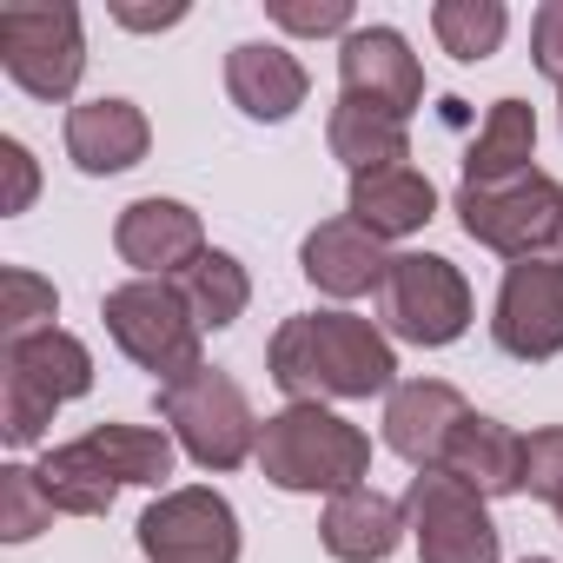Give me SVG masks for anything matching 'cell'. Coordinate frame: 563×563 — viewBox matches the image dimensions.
I'll use <instances>...</instances> for the list:
<instances>
[{"mask_svg": "<svg viewBox=\"0 0 563 563\" xmlns=\"http://www.w3.org/2000/svg\"><path fill=\"white\" fill-rule=\"evenodd\" d=\"M265 372L292 405H325V398H372L398 385V352L391 339L358 319V312H299L272 332Z\"/></svg>", "mask_w": 563, "mask_h": 563, "instance_id": "cell-1", "label": "cell"}, {"mask_svg": "<svg viewBox=\"0 0 563 563\" xmlns=\"http://www.w3.org/2000/svg\"><path fill=\"white\" fill-rule=\"evenodd\" d=\"M258 471L278 484V490H299V497H339V490H358L365 471H372V438L325 411V405H286L278 418L258 424Z\"/></svg>", "mask_w": 563, "mask_h": 563, "instance_id": "cell-2", "label": "cell"}, {"mask_svg": "<svg viewBox=\"0 0 563 563\" xmlns=\"http://www.w3.org/2000/svg\"><path fill=\"white\" fill-rule=\"evenodd\" d=\"M93 391V352L47 325L34 339H14V345H0V431H8V444H41L54 411L87 398Z\"/></svg>", "mask_w": 563, "mask_h": 563, "instance_id": "cell-3", "label": "cell"}, {"mask_svg": "<svg viewBox=\"0 0 563 563\" xmlns=\"http://www.w3.org/2000/svg\"><path fill=\"white\" fill-rule=\"evenodd\" d=\"M100 319H107L113 345L140 372H153L159 385H179L186 372H199V339L206 332H199V319L179 299L173 278H133V286H113Z\"/></svg>", "mask_w": 563, "mask_h": 563, "instance_id": "cell-4", "label": "cell"}, {"mask_svg": "<svg viewBox=\"0 0 563 563\" xmlns=\"http://www.w3.org/2000/svg\"><path fill=\"white\" fill-rule=\"evenodd\" d=\"M159 418L199 471H232V464L258 457V418H252L245 391L212 365L186 372L179 385H159Z\"/></svg>", "mask_w": 563, "mask_h": 563, "instance_id": "cell-5", "label": "cell"}, {"mask_svg": "<svg viewBox=\"0 0 563 563\" xmlns=\"http://www.w3.org/2000/svg\"><path fill=\"white\" fill-rule=\"evenodd\" d=\"M0 67L34 100H67L87 74V34L67 0H8L0 8Z\"/></svg>", "mask_w": 563, "mask_h": 563, "instance_id": "cell-6", "label": "cell"}, {"mask_svg": "<svg viewBox=\"0 0 563 563\" xmlns=\"http://www.w3.org/2000/svg\"><path fill=\"white\" fill-rule=\"evenodd\" d=\"M378 312H385L391 339L438 352V345H457L471 332V286L438 252H398L385 286H378Z\"/></svg>", "mask_w": 563, "mask_h": 563, "instance_id": "cell-7", "label": "cell"}, {"mask_svg": "<svg viewBox=\"0 0 563 563\" xmlns=\"http://www.w3.org/2000/svg\"><path fill=\"white\" fill-rule=\"evenodd\" d=\"M457 219L477 245L517 258H543L550 245H563V186L550 173H523L504 186H457Z\"/></svg>", "mask_w": 563, "mask_h": 563, "instance_id": "cell-8", "label": "cell"}, {"mask_svg": "<svg viewBox=\"0 0 563 563\" xmlns=\"http://www.w3.org/2000/svg\"><path fill=\"white\" fill-rule=\"evenodd\" d=\"M140 556L146 563H239V517L206 484L159 490L140 510Z\"/></svg>", "mask_w": 563, "mask_h": 563, "instance_id": "cell-9", "label": "cell"}, {"mask_svg": "<svg viewBox=\"0 0 563 563\" xmlns=\"http://www.w3.org/2000/svg\"><path fill=\"white\" fill-rule=\"evenodd\" d=\"M405 523L418 537V563H497V523L477 490L444 471H418L405 490Z\"/></svg>", "mask_w": 563, "mask_h": 563, "instance_id": "cell-10", "label": "cell"}, {"mask_svg": "<svg viewBox=\"0 0 563 563\" xmlns=\"http://www.w3.org/2000/svg\"><path fill=\"white\" fill-rule=\"evenodd\" d=\"M497 345L523 365L563 352V258H517L497 286Z\"/></svg>", "mask_w": 563, "mask_h": 563, "instance_id": "cell-11", "label": "cell"}, {"mask_svg": "<svg viewBox=\"0 0 563 563\" xmlns=\"http://www.w3.org/2000/svg\"><path fill=\"white\" fill-rule=\"evenodd\" d=\"M339 87H345V100H358L385 120H411L424 107V67L398 27H352L339 47Z\"/></svg>", "mask_w": 563, "mask_h": 563, "instance_id": "cell-12", "label": "cell"}, {"mask_svg": "<svg viewBox=\"0 0 563 563\" xmlns=\"http://www.w3.org/2000/svg\"><path fill=\"white\" fill-rule=\"evenodd\" d=\"M113 245L120 258L140 272V278H186L199 258H206V225L186 199H133L113 225Z\"/></svg>", "mask_w": 563, "mask_h": 563, "instance_id": "cell-13", "label": "cell"}, {"mask_svg": "<svg viewBox=\"0 0 563 563\" xmlns=\"http://www.w3.org/2000/svg\"><path fill=\"white\" fill-rule=\"evenodd\" d=\"M471 418V405L457 398V385L444 378H405L385 398V444L411 464V471H438L451 451V431Z\"/></svg>", "mask_w": 563, "mask_h": 563, "instance_id": "cell-14", "label": "cell"}, {"mask_svg": "<svg viewBox=\"0 0 563 563\" xmlns=\"http://www.w3.org/2000/svg\"><path fill=\"white\" fill-rule=\"evenodd\" d=\"M299 265H306V278H312L325 299H365V292L385 286L391 252H385V239H372L358 219H325V225L306 232Z\"/></svg>", "mask_w": 563, "mask_h": 563, "instance_id": "cell-15", "label": "cell"}, {"mask_svg": "<svg viewBox=\"0 0 563 563\" xmlns=\"http://www.w3.org/2000/svg\"><path fill=\"white\" fill-rule=\"evenodd\" d=\"M146 146H153V126H146V113H140L133 100H107V93H100V100H80V107L67 113V153H74V166L93 173V179H113V173L140 166Z\"/></svg>", "mask_w": 563, "mask_h": 563, "instance_id": "cell-16", "label": "cell"}, {"mask_svg": "<svg viewBox=\"0 0 563 563\" xmlns=\"http://www.w3.org/2000/svg\"><path fill=\"white\" fill-rule=\"evenodd\" d=\"M225 93L245 120H292L312 93L306 67L286 54V47H272V41H245L225 54Z\"/></svg>", "mask_w": 563, "mask_h": 563, "instance_id": "cell-17", "label": "cell"}, {"mask_svg": "<svg viewBox=\"0 0 563 563\" xmlns=\"http://www.w3.org/2000/svg\"><path fill=\"white\" fill-rule=\"evenodd\" d=\"M438 471L457 477L464 490H477L484 504H490V497H517V490H523V438H517L510 424L471 411V418L451 431V451H444Z\"/></svg>", "mask_w": 563, "mask_h": 563, "instance_id": "cell-18", "label": "cell"}, {"mask_svg": "<svg viewBox=\"0 0 563 563\" xmlns=\"http://www.w3.org/2000/svg\"><path fill=\"white\" fill-rule=\"evenodd\" d=\"M438 212V186L405 159V166H378V173H358L352 179V206L345 219H358L372 239H411L424 232Z\"/></svg>", "mask_w": 563, "mask_h": 563, "instance_id": "cell-19", "label": "cell"}, {"mask_svg": "<svg viewBox=\"0 0 563 563\" xmlns=\"http://www.w3.org/2000/svg\"><path fill=\"white\" fill-rule=\"evenodd\" d=\"M405 504H391L385 490L358 484V490H339L319 517V537L339 563H385L398 543H405Z\"/></svg>", "mask_w": 563, "mask_h": 563, "instance_id": "cell-20", "label": "cell"}, {"mask_svg": "<svg viewBox=\"0 0 563 563\" xmlns=\"http://www.w3.org/2000/svg\"><path fill=\"white\" fill-rule=\"evenodd\" d=\"M537 113L523 100H497L464 153V186H504V179H523L537 173Z\"/></svg>", "mask_w": 563, "mask_h": 563, "instance_id": "cell-21", "label": "cell"}, {"mask_svg": "<svg viewBox=\"0 0 563 563\" xmlns=\"http://www.w3.org/2000/svg\"><path fill=\"white\" fill-rule=\"evenodd\" d=\"M80 457L113 477V484H166L173 477V438L166 431H146V424H93L87 438H74Z\"/></svg>", "mask_w": 563, "mask_h": 563, "instance_id": "cell-22", "label": "cell"}, {"mask_svg": "<svg viewBox=\"0 0 563 563\" xmlns=\"http://www.w3.org/2000/svg\"><path fill=\"white\" fill-rule=\"evenodd\" d=\"M325 140H332V159L352 166V179L411 159V133H405V120H385V113H372V107H358V100H345V93H339V107H332Z\"/></svg>", "mask_w": 563, "mask_h": 563, "instance_id": "cell-23", "label": "cell"}, {"mask_svg": "<svg viewBox=\"0 0 563 563\" xmlns=\"http://www.w3.org/2000/svg\"><path fill=\"white\" fill-rule=\"evenodd\" d=\"M173 286H179V299L192 306L199 332H225V325L245 319V306H252V278H245V265H239L232 252H206L186 278H173Z\"/></svg>", "mask_w": 563, "mask_h": 563, "instance_id": "cell-24", "label": "cell"}, {"mask_svg": "<svg viewBox=\"0 0 563 563\" xmlns=\"http://www.w3.org/2000/svg\"><path fill=\"white\" fill-rule=\"evenodd\" d=\"M34 477H41V490L54 497V510H67V517H107L113 497H120V484L100 477V471L80 457V444H54V451L34 464Z\"/></svg>", "mask_w": 563, "mask_h": 563, "instance_id": "cell-25", "label": "cell"}, {"mask_svg": "<svg viewBox=\"0 0 563 563\" xmlns=\"http://www.w3.org/2000/svg\"><path fill=\"white\" fill-rule=\"evenodd\" d=\"M431 34L444 41L451 60H490L510 34V14L497 0H438L431 8Z\"/></svg>", "mask_w": 563, "mask_h": 563, "instance_id": "cell-26", "label": "cell"}, {"mask_svg": "<svg viewBox=\"0 0 563 563\" xmlns=\"http://www.w3.org/2000/svg\"><path fill=\"white\" fill-rule=\"evenodd\" d=\"M54 306H60V299H54V286H47L41 272H27V265H8V272H0V332H8V345L47 332Z\"/></svg>", "mask_w": 563, "mask_h": 563, "instance_id": "cell-27", "label": "cell"}, {"mask_svg": "<svg viewBox=\"0 0 563 563\" xmlns=\"http://www.w3.org/2000/svg\"><path fill=\"white\" fill-rule=\"evenodd\" d=\"M54 523V497L41 490V477L27 464H8L0 471V537L8 543H27Z\"/></svg>", "mask_w": 563, "mask_h": 563, "instance_id": "cell-28", "label": "cell"}, {"mask_svg": "<svg viewBox=\"0 0 563 563\" xmlns=\"http://www.w3.org/2000/svg\"><path fill=\"white\" fill-rule=\"evenodd\" d=\"M523 490L543 497L550 510L563 504V424H543L523 438Z\"/></svg>", "mask_w": 563, "mask_h": 563, "instance_id": "cell-29", "label": "cell"}, {"mask_svg": "<svg viewBox=\"0 0 563 563\" xmlns=\"http://www.w3.org/2000/svg\"><path fill=\"white\" fill-rule=\"evenodd\" d=\"M272 21L286 27V34H352V8H345V0H319V8L272 0Z\"/></svg>", "mask_w": 563, "mask_h": 563, "instance_id": "cell-30", "label": "cell"}, {"mask_svg": "<svg viewBox=\"0 0 563 563\" xmlns=\"http://www.w3.org/2000/svg\"><path fill=\"white\" fill-rule=\"evenodd\" d=\"M530 60H537L543 80L563 87V0H543V8H537V21H530Z\"/></svg>", "mask_w": 563, "mask_h": 563, "instance_id": "cell-31", "label": "cell"}, {"mask_svg": "<svg viewBox=\"0 0 563 563\" xmlns=\"http://www.w3.org/2000/svg\"><path fill=\"white\" fill-rule=\"evenodd\" d=\"M0 173H8V199H0V212H27L34 206V192H41V166H34V153L21 146V140H0Z\"/></svg>", "mask_w": 563, "mask_h": 563, "instance_id": "cell-32", "label": "cell"}, {"mask_svg": "<svg viewBox=\"0 0 563 563\" xmlns=\"http://www.w3.org/2000/svg\"><path fill=\"white\" fill-rule=\"evenodd\" d=\"M113 21L133 27V34H159V27L186 21V0H166V8H126V0H113Z\"/></svg>", "mask_w": 563, "mask_h": 563, "instance_id": "cell-33", "label": "cell"}, {"mask_svg": "<svg viewBox=\"0 0 563 563\" xmlns=\"http://www.w3.org/2000/svg\"><path fill=\"white\" fill-rule=\"evenodd\" d=\"M523 563H550V556H523Z\"/></svg>", "mask_w": 563, "mask_h": 563, "instance_id": "cell-34", "label": "cell"}, {"mask_svg": "<svg viewBox=\"0 0 563 563\" xmlns=\"http://www.w3.org/2000/svg\"><path fill=\"white\" fill-rule=\"evenodd\" d=\"M556 523H563V504H556Z\"/></svg>", "mask_w": 563, "mask_h": 563, "instance_id": "cell-35", "label": "cell"}]
</instances>
